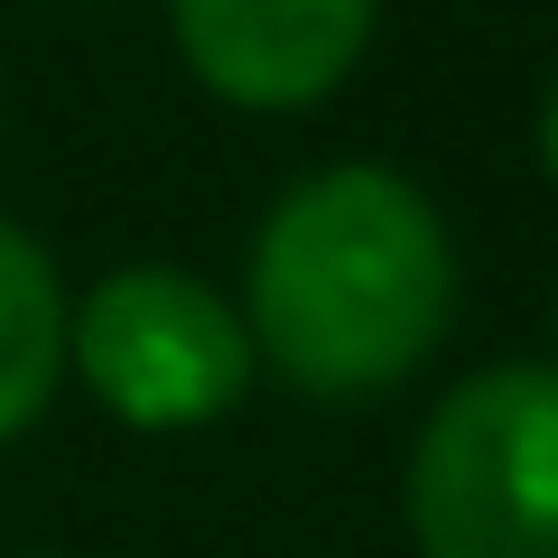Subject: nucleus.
Wrapping results in <instances>:
<instances>
[{
  "instance_id": "f257e3e1",
  "label": "nucleus",
  "mask_w": 558,
  "mask_h": 558,
  "mask_svg": "<svg viewBox=\"0 0 558 558\" xmlns=\"http://www.w3.org/2000/svg\"><path fill=\"white\" fill-rule=\"evenodd\" d=\"M242 326L299 400L354 410L418 373L457 326V242L418 178L336 159L260 215Z\"/></svg>"
},
{
  "instance_id": "f03ea898",
  "label": "nucleus",
  "mask_w": 558,
  "mask_h": 558,
  "mask_svg": "<svg viewBox=\"0 0 558 558\" xmlns=\"http://www.w3.org/2000/svg\"><path fill=\"white\" fill-rule=\"evenodd\" d=\"M418 558H558V363H484L410 438Z\"/></svg>"
},
{
  "instance_id": "7ed1b4c3",
  "label": "nucleus",
  "mask_w": 558,
  "mask_h": 558,
  "mask_svg": "<svg viewBox=\"0 0 558 558\" xmlns=\"http://www.w3.org/2000/svg\"><path fill=\"white\" fill-rule=\"evenodd\" d=\"M252 326L215 279L178 270V260H121L84 289L75 326H65V373L140 428V438H186L242 410L252 391Z\"/></svg>"
},
{
  "instance_id": "20e7f679",
  "label": "nucleus",
  "mask_w": 558,
  "mask_h": 558,
  "mask_svg": "<svg viewBox=\"0 0 558 558\" xmlns=\"http://www.w3.org/2000/svg\"><path fill=\"white\" fill-rule=\"evenodd\" d=\"M381 0H168L186 75L233 112H307L373 47Z\"/></svg>"
},
{
  "instance_id": "39448f33",
  "label": "nucleus",
  "mask_w": 558,
  "mask_h": 558,
  "mask_svg": "<svg viewBox=\"0 0 558 558\" xmlns=\"http://www.w3.org/2000/svg\"><path fill=\"white\" fill-rule=\"evenodd\" d=\"M65 326H75V299H65L47 242L0 215V438L47 418L65 381Z\"/></svg>"
},
{
  "instance_id": "423d86ee",
  "label": "nucleus",
  "mask_w": 558,
  "mask_h": 558,
  "mask_svg": "<svg viewBox=\"0 0 558 558\" xmlns=\"http://www.w3.org/2000/svg\"><path fill=\"white\" fill-rule=\"evenodd\" d=\"M539 168H549V178H558V84H549V94H539Z\"/></svg>"
}]
</instances>
